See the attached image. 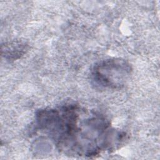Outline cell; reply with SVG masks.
<instances>
[{
    "instance_id": "6da1fadb",
    "label": "cell",
    "mask_w": 160,
    "mask_h": 160,
    "mask_svg": "<svg viewBox=\"0 0 160 160\" xmlns=\"http://www.w3.org/2000/svg\"><path fill=\"white\" fill-rule=\"evenodd\" d=\"M36 124L59 151L70 155L95 157L119 148L126 140V133L112 128L103 115L74 104L41 109Z\"/></svg>"
},
{
    "instance_id": "7a4b0ae2",
    "label": "cell",
    "mask_w": 160,
    "mask_h": 160,
    "mask_svg": "<svg viewBox=\"0 0 160 160\" xmlns=\"http://www.w3.org/2000/svg\"><path fill=\"white\" fill-rule=\"evenodd\" d=\"M131 72V66L126 60L109 58L97 62L93 66L91 79L98 88L118 89L125 85Z\"/></svg>"
},
{
    "instance_id": "3957f363",
    "label": "cell",
    "mask_w": 160,
    "mask_h": 160,
    "mask_svg": "<svg viewBox=\"0 0 160 160\" xmlns=\"http://www.w3.org/2000/svg\"><path fill=\"white\" fill-rule=\"evenodd\" d=\"M27 45L20 41H12L2 45V56L7 59H16L22 56L26 51Z\"/></svg>"
}]
</instances>
